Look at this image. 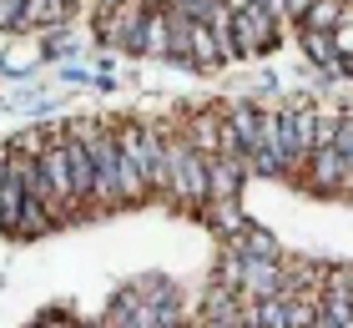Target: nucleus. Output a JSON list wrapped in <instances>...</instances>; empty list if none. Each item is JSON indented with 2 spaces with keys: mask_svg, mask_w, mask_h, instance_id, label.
<instances>
[{
  "mask_svg": "<svg viewBox=\"0 0 353 328\" xmlns=\"http://www.w3.org/2000/svg\"><path fill=\"white\" fill-rule=\"evenodd\" d=\"M272 30H278V15H272L268 6H243V10H232V41H237V51L243 56H258L272 46Z\"/></svg>",
  "mask_w": 353,
  "mask_h": 328,
  "instance_id": "1",
  "label": "nucleus"
},
{
  "mask_svg": "<svg viewBox=\"0 0 353 328\" xmlns=\"http://www.w3.org/2000/svg\"><path fill=\"white\" fill-rule=\"evenodd\" d=\"M348 15V0H313L308 10L298 15V26H313V30H333Z\"/></svg>",
  "mask_w": 353,
  "mask_h": 328,
  "instance_id": "2",
  "label": "nucleus"
}]
</instances>
